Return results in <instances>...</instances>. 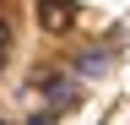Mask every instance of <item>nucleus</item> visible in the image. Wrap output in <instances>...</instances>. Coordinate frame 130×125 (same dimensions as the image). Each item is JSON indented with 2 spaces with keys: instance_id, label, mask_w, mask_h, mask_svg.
Instances as JSON below:
<instances>
[{
  "instance_id": "4",
  "label": "nucleus",
  "mask_w": 130,
  "mask_h": 125,
  "mask_svg": "<svg viewBox=\"0 0 130 125\" xmlns=\"http://www.w3.org/2000/svg\"><path fill=\"white\" fill-rule=\"evenodd\" d=\"M0 125H6V120H0Z\"/></svg>"
},
{
  "instance_id": "1",
  "label": "nucleus",
  "mask_w": 130,
  "mask_h": 125,
  "mask_svg": "<svg viewBox=\"0 0 130 125\" xmlns=\"http://www.w3.org/2000/svg\"><path fill=\"white\" fill-rule=\"evenodd\" d=\"M38 22H43V33H65L76 17H71V0H38Z\"/></svg>"
},
{
  "instance_id": "2",
  "label": "nucleus",
  "mask_w": 130,
  "mask_h": 125,
  "mask_svg": "<svg viewBox=\"0 0 130 125\" xmlns=\"http://www.w3.org/2000/svg\"><path fill=\"white\" fill-rule=\"evenodd\" d=\"M6 44H11V27H6V22H0V54H6Z\"/></svg>"
},
{
  "instance_id": "3",
  "label": "nucleus",
  "mask_w": 130,
  "mask_h": 125,
  "mask_svg": "<svg viewBox=\"0 0 130 125\" xmlns=\"http://www.w3.org/2000/svg\"><path fill=\"white\" fill-rule=\"evenodd\" d=\"M0 65H6V54H0Z\"/></svg>"
}]
</instances>
